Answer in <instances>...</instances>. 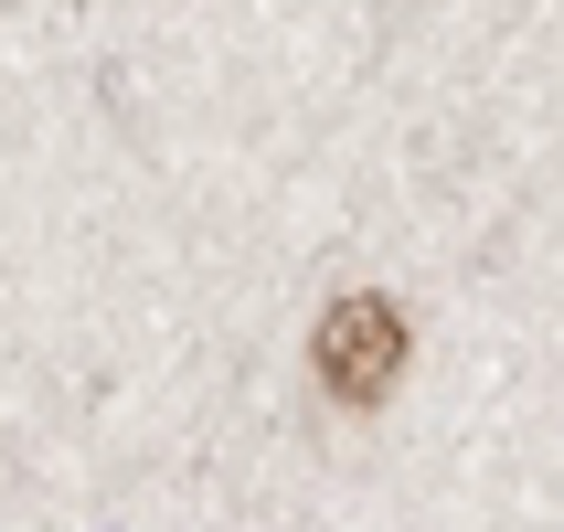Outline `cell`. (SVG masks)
<instances>
[{"instance_id":"obj_1","label":"cell","mask_w":564,"mask_h":532,"mask_svg":"<svg viewBox=\"0 0 564 532\" xmlns=\"http://www.w3.org/2000/svg\"><path fill=\"white\" fill-rule=\"evenodd\" d=\"M310 351H319V394H330V405H383L415 341H405V310L362 287V298H330V310H319Z\"/></svg>"}]
</instances>
